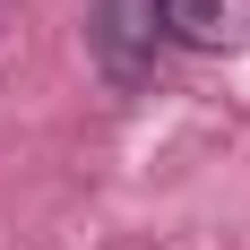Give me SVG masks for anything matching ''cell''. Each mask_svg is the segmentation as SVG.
<instances>
[{
    "instance_id": "1",
    "label": "cell",
    "mask_w": 250,
    "mask_h": 250,
    "mask_svg": "<svg viewBox=\"0 0 250 250\" xmlns=\"http://www.w3.org/2000/svg\"><path fill=\"white\" fill-rule=\"evenodd\" d=\"M164 52V9L155 0H95V61L112 86H147Z\"/></svg>"
},
{
    "instance_id": "2",
    "label": "cell",
    "mask_w": 250,
    "mask_h": 250,
    "mask_svg": "<svg viewBox=\"0 0 250 250\" xmlns=\"http://www.w3.org/2000/svg\"><path fill=\"white\" fill-rule=\"evenodd\" d=\"M155 9H164V43L181 52H207V61L250 52V0H155Z\"/></svg>"
}]
</instances>
